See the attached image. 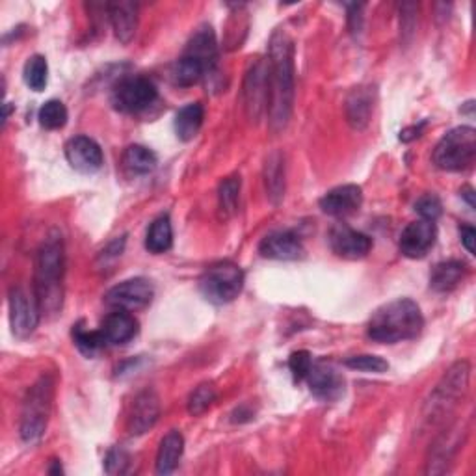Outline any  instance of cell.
I'll return each mask as SVG.
<instances>
[{"label": "cell", "instance_id": "obj_42", "mask_svg": "<svg viewBox=\"0 0 476 476\" xmlns=\"http://www.w3.org/2000/svg\"><path fill=\"white\" fill-rule=\"evenodd\" d=\"M423 129H425V123L419 125V126H411V129H406V131L400 133V140H402V142H411V140H415V138L421 136Z\"/></svg>", "mask_w": 476, "mask_h": 476}, {"label": "cell", "instance_id": "obj_32", "mask_svg": "<svg viewBox=\"0 0 476 476\" xmlns=\"http://www.w3.org/2000/svg\"><path fill=\"white\" fill-rule=\"evenodd\" d=\"M24 84L34 89V91H43L49 82V63L47 58L42 54L30 56L24 63V71H23Z\"/></svg>", "mask_w": 476, "mask_h": 476}, {"label": "cell", "instance_id": "obj_5", "mask_svg": "<svg viewBox=\"0 0 476 476\" xmlns=\"http://www.w3.org/2000/svg\"><path fill=\"white\" fill-rule=\"evenodd\" d=\"M476 158V131L462 125L449 131L434 149V164L443 172H465Z\"/></svg>", "mask_w": 476, "mask_h": 476}, {"label": "cell", "instance_id": "obj_36", "mask_svg": "<svg viewBox=\"0 0 476 476\" xmlns=\"http://www.w3.org/2000/svg\"><path fill=\"white\" fill-rule=\"evenodd\" d=\"M344 365L352 370H359V372H369V374H382L389 370V363L379 358V356H370V354H363V356H352L344 361Z\"/></svg>", "mask_w": 476, "mask_h": 476}, {"label": "cell", "instance_id": "obj_24", "mask_svg": "<svg viewBox=\"0 0 476 476\" xmlns=\"http://www.w3.org/2000/svg\"><path fill=\"white\" fill-rule=\"evenodd\" d=\"M182 451L184 437L181 435V432L172 430L170 434H166L156 453V474H172L182 458Z\"/></svg>", "mask_w": 476, "mask_h": 476}, {"label": "cell", "instance_id": "obj_13", "mask_svg": "<svg viewBox=\"0 0 476 476\" xmlns=\"http://www.w3.org/2000/svg\"><path fill=\"white\" fill-rule=\"evenodd\" d=\"M437 238L435 221L417 219L407 224L400 235V253L407 259H423L434 247Z\"/></svg>", "mask_w": 476, "mask_h": 476}, {"label": "cell", "instance_id": "obj_14", "mask_svg": "<svg viewBox=\"0 0 476 476\" xmlns=\"http://www.w3.org/2000/svg\"><path fill=\"white\" fill-rule=\"evenodd\" d=\"M305 379L311 393L324 402H337L346 389L344 376L331 363L326 361L313 363Z\"/></svg>", "mask_w": 476, "mask_h": 476}, {"label": "cell", "instance_id": "obj_44", "mask_svg": "<svg viewBox=\"0 0 476 476\" xmlns=\"http://www.w3.org/2000/svg\"><path fill=\"white\" fill-rule=\"evenodd\" d=\"M49 472H51V474H61V472H63V469H61V465H60L58 460H54V463H52V467L49 469Z\"/></svg>", "mask_w": 476, "mask_h": 476}, {"label": "cell", "instance_id": "obj_41", "mask_svg": "<svg viewBox=\"0 0 476 476\" xmlns=\"http://www.w3.org/2000/svg\"><path fill=\"white\" fill-rule=\"evenodd\" d=\"M460 237H462V244L463 247L474 256V242H476V231L472 226H462L460 228Z\"/></svg>", "mask_w": 476, "mask_h": 476}, {"label": "cell", "instance_id": "obj_31", "mask_svg": "<svg viewBox=\"0 0 476 476\" xmlns=\"http://www.w3.org/2000/svg\"><path fill=\"white\" fill-rule=\"evenodd\" d=\"M158 161L156 154L147 149L145 145H129L123 153V166L126 172H131L135 175H147L156 168Z\"/></svg>", "mask_w": 476, "mask_h": 476}, {"label": "cell", "instance_id": "obj_18", "mask_svg": "<svg viewBox=\"0 0 476 476\" xmlns=\"http://www.w3.org/2000/svg\"><path fill=\"white\" fill-rule=\"evenodd\" d=\"M259 253L265 259L272 261H296L303 256V244L296 233L279 229L268 233L261 240Z\"/></svg>", "mask_w": 476, "mask_h": 476}, {"label": "cell", "instance_id": "obj_11", "mask_svg": "<svg viewBox=\"0 0 476 476\" xmlns=\"http://www.w3.org/2000/svg\"><path fill=\"white\" fill-rule=\"evenodd\" d=\"M154 289L153 285L144 279V277H133V279H125L116 287H112L105 294L107 305L121 311H138L147 307L153 302Z\"/></svg>", "mask_w": 476, "mask_h": 476}, {"label": "cell", "instance_id": "obj_38", "mask_svg": "<svg viewBox=\"0 0 476 476\" xmlns=\"http://www.w3.org/2000/svg\"><path fill=\"white\" fill-rule=\"evenodd\" d=\"M311 367H313V356L307 350H298V352L291 354L289 369H291L296 382H303L309 374V370H311Z\"/></svg>", "mask_w": 476, "mask_h": 476}, {"label": "cell", "instance_id": "obj_9", "mask_svg": "<svg viewBox=\"0 0 476 476\" xmlns=\"http://www.w3.org/2000/svg\"><path fill=\"white\" fill-rule=\"evenodd\" d=\"M242 99H244V110H246L247 119L257 123L266 112V105H268V61L266 60L259 58L251 63V68L244 80Z\"/></svg>", "mask_w": 476, "mask_h": 476}, {"label": "cell", "instance_id": "obj_20", "mask_svg": "<svg viewBox=\"0 0 476 476\" xmlns=\"http://www.w3.org/2000/svg\"><path fill=\"white\" fill-rule=\"evenodd\" d=\"M107 12L116 38L123 45L131 43L138 28V5L131 0H116L107 5Z\"/></svg>", "mask_w": 476, "mask_h": 476}, {"label": "cell", "instance_id": "obj_22", "mask_svg": "<svg viewBox=\"0 0 476 476\" xmlns=\"http://www.w3.org/2000/svg\"><path fill=\"white\" fill-rule=\"evenodd\" d=\"M346 119L352 129L363 131L374 112V89L370 86L354 88L346 99Z\"/></svg>", "mask_w": 476, "mask_h": 476}, {"label": "cell", "instance_id": "obj_28", "mask_svg": "<svg viewBox=\"0 0 476 476\" xmlns=\"http://www.w3.org/2000/svg\"><path fill=\"white\" fill-rule=\"evenodd\" d=\"M170 77L175 86L190 88L207 77V70L200 60L188 56V54H182L179 60H175V63L172 66Z\"/></svg>", "mask_w": 476, "mask_h": 476}, {"label": "cell", "instance_id": "obj_27", "mask_svg": "<svg viewBox=\"0 0 476 476\" xmlns=\"http://www.w3.org/2000/svg\"><path fill=\"white\" fill-rule=\"evenodd\" d=\"M266 192L274 205H279L285 198V158L279 151L268 154L265 164Z\"/></svg>", "mask_w": 476, "mask_h": 476}, {"label": "cell", "instance_id": "obj_1", "mask_svg": "<svg viewBox=\"0 0 476 476\" xmlns=\"http://www.w3.org/2000/svg\"><path fill=\"white\" fill-rule=\"evenodd\" d=\"M268 125L281 133L289 125L294 110V45L287 32L275 30L268 51Z\"/></svg>", "mask_w": 476, "mask_h": 476}, {"label": "cell", "instance_id": "obj_25", "mask_svg": "<svg viewBox=\"0 0 476 476\" xmlns=\"http://www.w3.org/2000/svg\"><path fill=\"white\" fill-rule=\"evenodd\" d=\"M465 272L467 268L462 261H443L435 265L430 274V287L435 293H451L462 283Z\"/></svg>", "mask_w": 476, "mask_h": 476}, {"label": "cell", "instance_id": "obj_3", "mask_svg": "<svg viewBox=\"0 0 476 476\" xmlns=\"http://www.w3.org/2000/svg\"><path fill=\"white\" fill-rule=\"evenodd\" d=\"M423 328L425 316L419 303L409 298H398L372 313L367 335L379 344H397L417 339L423 333Z\"/></svg>", "mask_w": 476, "mask_h": 476}, {"label": "cell", "instance_id": "obj_4", "mask_svg": "<svg viewBox=\"0 0 476 476\" xmlns=\"http://www.w3.org/2000/svg\"><path fill=\"white\" fill-rule=\"evenodd\" d=\"M54 397V379L49 374L40 376L38 382L26 393L21 411V439L24 443H38L49 425V415Z\"/></svg>", "mask_w": 476, "mask_h": 476}, {"label": "cell", "instance_id": "obj_33", "mask_svg": "<svg viewBox=\"0 0 476 476\" xmlns=\"http://www.w3.org/2000/svg\"><path fill=\"white\" fill-rule=\"evenodd\" d=\"M73 339H75L79 352L84 354L86 358L99 356L105 350V346L108 344L107 339L103 337L101 330L88 331V330H82L80 326H77V330L73 331Z\"/></svg>", "mask_w": 476, "mask_h": 476}, {"label": "cell", "instance_id": "obj_2", "mask_svg": "<svg viewBox=\"0 0 476 476\" xmlns=\"http://www.w3.org/2000/svg\"><path fill=\"white\" fill-rule=\"evenodd\" d=\"M63 274H66V249L60 233H51L36 253L34 296L42 314L56 316L63 305Z\"/></svg>", "mask_w": 476, "mask_h": 476}, {"label": "cell", "instance_id": "obj_40", "mask_svg": "<svg viewBox=\"0 0 476 476\" xmlns=\"http://www.w3.org/2000/svg\"><path fill=\"white\" fill-rule=\"evenodd\" d=\"M363 5H352L350 12H348V26H350L352 34H359L363 28Z\"/></svg>", "mask_w": 476, "mask_h": 476}, {"label": "cell", "instance_id": "obj_39", "mask_svg": "<svg viewBox=\"0 0 476 476\" xmlns=\"http://www.w3.org/2000/svg\"><path fill=\"white\" fill-rule=\"evenodd\" d=\"M131 463V456L126 454L121 447H116L108 453L105 460V469L108 474H123L126 472V467Z\"/></svg>", "mask_w": 476, "mask_h": 476}, {"label": "cell", "instance_id": "obj_15", "mask_svg": "<svg viewBox=\"0 0 476 476\" xmlns=\"http://www.w3.org/2000/svg\"><path fill=\"white\" fill-rule=\"evenodd\" d=\"M66 158L73 170L84 175L98 173L105 163L101 145L89 136L71 138L66 144Z\"/></svg>", "mask_w": 476, "mask_h": 476}, {"label": "cell", "instance_id": "obj_23", "mask_svg": "<svg viewBox=\"0 0 476 476\" xmlns=\"http://www.w3.org/2000/svg\"><path fill=\"white\" fill-rule=\"evenodd\" d=\"M182 54H188V56L200 60L207 70V75H210L218 63V43H216V36H214L212 28L209 24L198 28L194 32V36L190 38Z\"/></svg>", "mask_w": 476, "mask_h": 476}, {"label": "cell", "instance_id": "obj_17", "mask_svg": "<svg viewBox=\"0 0 476 476\" xmlns=\"http://www.w3.org/2000/svg\"><path fill=\"white\" fill-rule=\"evenodd\" d=\"M330 246L335 256L348 261H358L370 253L372 238L348 226H337L330 233Z\"/></svg>", "mask_w": 476, "mask_h": 476}, {"label": "cell", "instance_id": "obj_43", "mask_svg": "<svg viewBox=\"0 0 476 476\" xmlns=\"http://www.w3.org/2000/svg\"><path fill=\"white\" fill-rule=\"evenodd\" d=\"M460 196L467 201V205L471 207V209H474L476 207V203H474V190H472V186H463L462 190H460Z\"/></svg>", "mask_w": 476, "mask_h": 476}, {"label": "cell", "instance_id": "obj_29", "mask_svg": "<svg viewBox=\"0 0 476 476\" xmlns=\"http://www.w3.org/2000/svg\"><path fill=\"white\" fill-rule=\"evenodd\" d=\"M173 246V228L170 216H158L147 229L145 235V247L147 251L161 256V253L170 251Z\"/></svg>", "mask_w": 476, "mask_h": 476}, {"label": "cell", "instance_id": "obj_21", "mask_svg": "<svg viewBox=\"0 0 476 476\" xmlns=\"http://www.w3.org/2000/svg\"><path fill=\"white\" fill-rule=\"evenodd\" d=\"M99 330L108 344L123 346L126 342H131L138 335L140 324L131 311L116 309L103 321Z\"/></svg>", "mask_w": 476, "mask_h": 476}, {"label": "cell", "instance_id": "obj_26", "mask_svg": "<svg viewBox=\"0 0 476 476\" xmlns=\"http://www.w3.org/2000/svg\"><path fill=\"white\" fill-rule=\"evenodd\" d=\"M205 110L201 103H188L175 114V135L181 142L194 140L201 129Z\"/></svg>", "mask_w": 476, "mask_h": 476}, {"label": "cell", "instance_id": "obj_37", "mask_svg": "<svg viewBox=\"0 0 476 476\" xmlns=\"http://www.w3.org/2000/svg\"><path fill=\"white\" fill-rule=\"evenodd\" d=\"M415 210L421 216V219L435 221L443 214V203L434 194H425L415 201Z\"/></svg>", "mask_w": 476, "mask_h": 476}, {"label": "cell", "instance_id": "obj_10", "mask_svg": "<svg viewBox=\"0 0 476 476\" xmlns=\"http://www.w3.org/2000/svg\"><path fill=\"white\" fill-rule=\"evenodd\" d=\"M10 326L17 339H26L40 324V307L36 296H30L23 287H12L8 294Z\"/></svg>", "mask_w": 476, "mask_h": 476}, {"label": "cell", "instance_id": "obj_30", "mask_svg": "<svg viewBox=\"0 0 476 476\" xmlns=\"http://www.w3.org/2000/svg\"><path fill=\"white\" fill-rule=\"evenodd\" d=\"M240 175H231L226 177L218 186V210L219 218L229 219L237 214L238 210V201H240Z\"/></svg>", "mask_w": 476, "mask_h": 476}, {"label": "cell", "instance_id": "obj_19", "mask_svg": "<svg viewBox=\"0 0 476 476\" xmlns=\"http://www.w3.org/2000/svg\"><path fill=\"white\" fill-rule=\"evenodd\" d=\"M158 417H161V398L151 389L142 391L133 404L131 417H129V432L133 435H144L149 432Z\"/></svg>", "mask_w": 476, "mask_h": 476}, {"label": "cell", "instance_id": "obj_12", "mask_svg": "<svg viewBox=\"0 0 476 476\" xmlns=\"http://www.w3.org/2000/svg\"><path fill=\"white\" fill-rule=\"evenodd\" d=\"M467 435V426L463 423H458L451 426L449 430L443 432L435 441L428 453L426 460V474H443L449 471V465L453 463L454 456L458 454L460 447L463 445V439Z\"/></svg>", "mask_w": 476, "mask_h": 476}, {"label": "cell", "instance_id": "obj_6", "mask_svg": "<svg viewBox=\"0 0 476 476\" xmlns=\"http://www.w3.org/2000/svg\"><path fill=\"white\" fill-rule=\"evenodd\" d=\"M244 287V272L231 261L210 265L200 277L203 298L214 305H226L238 298Z\"/></svg>", "mask_w": 476, "mask_h": 476}, {"label": "cell", "instance_id": "obj_34", "mask_svg": "<svg viewBox=\"0 0 476 476\" xmlns=\"http://www.w3.org/2000/svg\"><path fill=\"white\" fill-rule=\"evenodd\" d=\"M40 125L47 131H58L61 126H66L68 123V108L61 101L58 99H51L47 101L38 114Z\"/></svg>", "mask_w": 476, "mask_h": 476}, {"label": "cell", "instance_id": "obj_7", "mask_svg": "<svg viewBox=\"0 0 476 476\" xmlns=\"http://www.w3.org/2000/svg\"><path fill=\"white\" fill-rule=\"evenodd\" d=\"M469 376L471 365L467 361H458L445 372L441 382L435 386L430 400L426 402V421L435 423L437 419L449 414L460 398H463L469 389Z\"/></svg>", "mask_w": 476, "mask_h": 476}, {"label": "cell", "instance_id": "obj_35", "mask_svg": "<svg viewBox=\"0 0 476 476\" xmlns=\"http://www.w3.org/2000/svg\"><path fill=\"white\" fill-rule=\"evenodd\" d=\"M216 397H218V391H216L214 384L205 382V384L198 386L188 398V406H186L188 414L194 415V417L203 415L205 411L216 402Z\"/></svg>", "mask_w": 476, "mask_h": 476}, {"label": "cell", "instance_id": "obj_8", "mask_svg": "<svg viewBox=\"0 0 476 476\" xmlns=\"http://www.w3.org/2000/svg\"><path fill=\"white\" fill-rule=\"evenodd\" d=\"M156 98V86L147 77H125L114 86L110 101L117 112L138 114L147 110Z\"/></svg>", "mask_w": 476, "mask_h": 476}, {"label": "cell", "instance_id": "obj_16", "mask_svg": "<svg viewBox=\"0 0 476 476\" xmlns=\"http://www.w3.org/2000/svg\"><path fill=\"white\" fill-rule=\"evenodd\" d=\"M324 214L333 218H348L359 212L363 205V190L358 184H341L331 188L319 201Z\"/></svg>", "mask_w": 476, "mask_h": 476}]
</instances>
